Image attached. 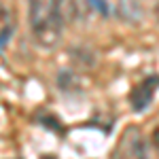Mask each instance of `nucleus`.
<instances>
[{
	"instance_id": "obj_1",
	"label": "nucleus",
	"mask_w": 159,
	"mask_h": 159,
	"mask_svg": "<svg viewBox=\"0 0 159 159\" xmlns=\"http://www.w3.org/2000/svg\"><path fill=\"white\" fill-rule=\"evenodd\" d=\"M28 24L40 47L57 45L66 24L61 0H28Z\"/></svg>"
},
{
	"instance_id": "obj_2",
	"label": "nucleus",
	"mask_w": 159,
	"mask_h": 159,
	"mask_svg": "<svg viewBox=\"0 0 159 159\" xmlns=\"http://www.w3.org/2000/svg\"><path fill=\"white\" fill-rule=\"evenodd\" d=\"M155 83H157V79L153 76V79H147V81H142V83H138V85L132 89V93H129V106L136 110V112H140V110H144L151 104V100H153V93H155Z\"/></svg>"
},
{
	"instance_id": "obj_3",
	"label": "nucleus",
	"mask_w": 159,
	"mask_h": 159,
	"mask_svg": "<svg viewBox=\"0 0 159 159\" xmlns=\"http://www.w3.org/2000/svg\"><path fill=\"white\" fill-rule=\"evenodd\" d=\"M129 148H132V157L134 159H151L148 157V144L136 129L129 132Z\"/></svg>"
},
{
	"instance_id": "obj_4",
	"label": "nucleus",
	"mask_w": 159,
	"mask_h": 159,
	"mask_svg": "<svg viewBox=\"0 0 159 159\" xmlns=\"http://www.w3.org/2000/svg\"><path fill=\"white\" fill-rule=\"evenodd\" d=\"M121 17H125L127 21H138L142 17V9L138 0H121Z\"/></svg>"
},
{
	"instance_id": "obj_5",
	"label": "nucleus",
	"mask_w": 159,
	"mask_h": 159,
	"mask_svg": "<svg viewBox=\"0 0 159 159\" xmlns=\"http://www.w3.org/2000/svg\"><path fill=\"white\" fill-rule=\"evenodd\" d=\"M57 85H60L61 91H72L79 85V79H76V74L72 70H60V74H57Z\"/></svg>"
},
{
	"instance_id": "obj_6",
	"label": "nucleus",
	"mask_w": 159,
	"mask_h": 159,
	"mask_svg": "<svg viewBox=\"0 0 159 159\" xmlns=\"http://www.w3.org/2000/svg\"><path fill=\"white\" fill-rule=\"evenodd\" d=\"M87 4L98 13V15H102V17H108L110 15V7H108L106 0H87Z\"/></svg>"
},
{
	"instance_id": "obj_7",
	"label": "nucleus",
	"mask_w": 159,
	"mask_h": 159,
	"mask_svg": "<svg viewBox=\"0 0 159 159\" xmlns=\"http://www.w3.org/2000/svg\"><path fill=\"white\" fill-rule=\"evenodd\" d=\"M11 24V11H9V7L0 0V32L4 30V28H9Z\"/></svg>"
},
{
	"instance_id": "obj_8",
	"label": "nucleus",
	"mask_w": 159,
	"mask_h": 159,
	"mask_svg": "<svg viewBox=\"0 0 159 159\" xmlns=\"http://www.w3.org/2000/svg\"><path fill=\"white\" fill-rule=\"evenodd\" d=\"M11 36H13V25H9V28H4L2 32H0V51L4 49V45L11 40Z\"/></svg>"
},
{
	"instance_id": "obj_9",
	"label": "nucleus",
	"mask_w": 159,
	"mask_h": 159,
	"mask_svg": "<svg viewBox=\"0 0 159 159\" xmlns=\"http://www.w3.org/2000/svg\"><path fill=\"white\" fill-rule=\"evenodd\" d=\"M153 144H155V148H157V153H159V129L153 132Z\"/></svg>"
},
{
	"instance_id": "obj_10",
	"label": "nucleus",
	"mask_w": 159,
	"mask_h": 159,
	"mask_svg": "<svg viewBox=\"0 0 159 159\" xmlns=\"http://www.w3.org/2000/svg\"><path fill=\"white\" fill-rule=\"evenodd\" d=\"M112 159H123V155H121V151H115V153H112Z\"/></svg>"
},
{
	"instance_id": "obj_11",
	"label": "nucleus",
	"mask_w": 159,
	"mask_h": 159,
	"mask_svg": "<svg viewBox=\"0 0 159 159\" xmlns=\"http://www.w3.org/2000/svg\"><path fill=\"white\" fill-rule=\"evenodd\" d=\"M155 11H157V19H159V4H157V9H155Z\"/></svg>"
}]
</instances>
